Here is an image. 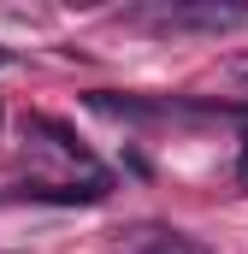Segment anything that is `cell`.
Returning <instances> with one entry per match:
<instances>
[{
    "label": "cell",
    "instance_id": "cell-1",
    "mask_svg": "<svg viewBox=\"0 0 248 254\" xmlns=\"http://www.w3.org/2000/svg\"><path fill=\"white\" fill-rule=\"evenodd\" d=\"M142 18L160 36H225V30H248V6H237V0H184V6H154Z\"/></svg>",
    "mask_w": 248,
    "mask_h": 254
},
{
    "label": "cell",
    "instance_id": "cell-2",
    "mask_svg": "<svg viewBox=\"0 0 248 254\" xmlns=\"http://www.w3.org/2000/svg\"><path fill=\"white\" fill-rule=\"evenodd\" d=\"M119 254H213V249L184 231H166V225H136L119 237Z\"/></svg>",
    "mask_w": 248,
    "mask_h": 254
},
{
    "label": "cell",
    "instance_id": "cell-3",
    "mask_svg": "<svg viewBox=\"0 0 248 254\" xmlns=\"http://www.w3.org/2000/svg\"><path fill=\"white\" fill-rule=\"evenodd\" d=\"M89 113L124 119V125H154V119H166L160 101H136V95H113V89H95V95H89Z\"/></svg>",
    "mask_w": 248,
    "mask_h": 254
},
{
    "label": "cell",
    "instance_id": "cell-4",
    "mask_svg": "<svg viewBox=\"0 0 248 254\" xmlns=\"http://www.w3.org/2000/svg\"><path fill=\"white\" fill-rule=\"evenodd\" d=\"M24 136H54V148H60L65 160L89 166V148H83V142H77V136H71L65 125H54V119H42V113H36V119H24Z\"/></svg>",
    "mask_w": 248,
    "mask_h": 254
},
{
    "label": "cell",
    "instance_id": "cell-5",
    "mask_svg": "<svg viewBox=\"0 0 248 254\" xmlns=\"http://www.w3.org/2000/svg\"><path fill=\"white\" fill-rule=\"evenodd\" d=\"M225 83L243 95V107H248V60H231V65H225Z\"/></svg>",
    "mask_w": 248,
    "mask_h": 254
},
{
    "label": "cell",
    "instance_id": "cell-6",
    "mask_svg": "<svg viewBox=\"0 0 248 254\" xmlns=\"http://www.w3.org/2000/svg\"><path fill=\"white\" fill-rule=\"evenodd\" d=\"M237 172H243V178H248V136H243V160H237Z\"/></svg>",
    "mask_w": 248,
    "mask_h": 254
},
{
    "label": "cell",
    "instance_id": "cell-7",
    "mask_svg": "<svg viewBox=\"0 0 248 254\" xmlns=\"http://www.w3.org/2000/svg\"><path fill=\"white\" fill-rule=\"evenodd\" d=\"M6 60H12V54H6V48H0V65H6Z\"/></svg>",
    "mask_w": 248,
    "mask_h": 254
}]
</instances>
